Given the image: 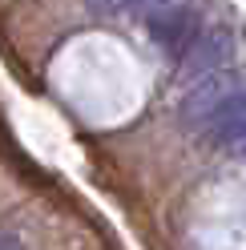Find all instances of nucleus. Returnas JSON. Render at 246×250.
I'll use <instances>...</instances> for the list:
<instances>
[{
  "mask_svg": "<svg viewBox=\"0 0 246 250\" xmlns=\"http://www.w3.org/2000/svg\"><path fill=\"white\" fill-rule=\"evenodd\" d=\"M145 28H149V41L158 44L162 53L182 57L190 49V41L198 37V17L182 4V0H162L158 8L145 12Z\"/></svg>",
  "mask_w": 246,
  "mask_h": 250,
  "instance_id": "1",
  "label": "nucleus"
},
{
  "mask_svg": "<svg viewBox=\"0 0 246 250\" xmlns=\"http://www.w3.org/2000/svg\"><path fill=\"white\" fill-rule=\"evenodd\" d=\"M230 89H234V77H226V69L206 73V77H198V81H190V93H186V101H182V125H186V129H202V133H206L214 109L226 101Z\"/></svg>",
  "mask_w": 246,
  "mask_h": 250,
  "instance_id": "2",
  "label": "nucleus"
},
{
  "mask_svg": "<svg viewBox=\"0 0 246 250\" xmlns=\"http://www.w3.org/2000/svg\"><path fill=\"white\" fill-rule=\"evenodd\" d=\"M230 53H234V37H230L226 28L198 33L190 41V49L178 57L182 61V77H186V81H198V77H206V73H218V69H226Z\"/></svg>",
  "mask_w": 246,
  "mask_h": 250,
  "instance_id": "3",
  "label": "nucleus"
},
{
  "mask_svg": "<svg viewBox=\"0 0 246 250\" xmlns=\"http://www.w3.org/2000/svg\"><path fill=\"white\" fill-rule=\"evenodd\" d=\"M206 133H214L222 146H234V149L246 146V89H230L226 93V101L214 109Z\"/></svg>",
  "mask_w": 246,
  "mask_h": 250,
  "instance_id": "4",
  "label": "nucleus"
},
{
  "mask_svg": "<svg viewBox=\"0 0 246 250\" xmlns=\"http://www.w3.org/2000/svg\"><path fill=\"white\" fill-rule=\"evenodd\" d=\"M89 12H97V17H125V12H149L158 8L162 0H85Z\"/></svg>",
  "mask_w": 246,
  "mask_h": 250,
  "instance_id": "5",
  "label": "nucleus"
},
{
  "mask_svg": "<svg viewBox=\"0 0 246 250\" xmlns=\"http://www.w3.org/2000/svg\"><path fill=\"white\" fill-rule=\"evenodd\" d=\"M0 250H24V246L12 238V234H4V230H0Z\"/></svg>",
  "mask_w": 246,
  "mask_h": 250,
  "instance_id": "6",
  "label": "nucleus"
},
{
  "mask_svg": "<svg viewBox=\"0 0 246 250\" xmlns=\"http://www.w3.org/2000/svg\"><path fill=\"white\" fill-rule=\"evenodd\" d=\"M242 153H246V146H242Z\"/></svg>",
  "mask_w": 246,
  "mask_h": 250,
  "instance_id": "7",
  "label": "nucleus"
}]
</instances>
